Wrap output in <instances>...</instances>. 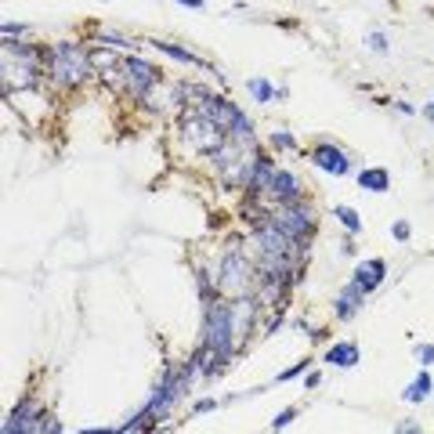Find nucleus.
Masks as SVG:
<instances>
[{
	"label": "nucleus",
	"instance_id": "obj_1",
	"mask_svg": "<svg viewBox=\"0 0 434 434\" xmlns=\"http://www.w3.org/2000/svg\"><path fill=\"white\" fill-rule=\"evenodd\" d=\"M257 163H261V152H257L254 141H235V138H228L221 148L213 152L217 177H221L228 189H250Z\"/></svg>",
	"mask_w": 434,
	"mask_h": 434
},
{
	"label": "nucleus",
	"instance_id": "obj_21",
	"mask_svg": "<svg viewBox=\"0 0 434 434\" xmlns=\"http://www.w3.org/2000/svg\"><path fill=\"white\" fill-rule=\"evenodd\" d=\"M416 358H420L423 365H427V362H434V348H430V344H423V348L416 351Z\"/></svg>",
	"mask_w": 434,
	"mask_h": 434
},
{
	"label": "nucleus",
	"instance_id": "obj_7",
	"mask_svg": "<svg viewBox=\"0 0 434 434\" xmlns=\"http://www.w3.org/2000/svg\"><path fill=\"white\" fill-rule=\"evenodd\" d=\"M264 199L271 203V210H275V206H286V203H300V181H297L290 170H275Z\"/></svg>",
	"mask_w": 434,
	"mask_h": 434
},
{
	"label": "nucleus",
	"instance_id": "obj_15",
	"mask_svg": "<svg viewBox=\"0 0 434 434\" xmlns=\"http://www.w3.org/2000/svg\"><path fill=\"white\" fill-rule=\"evenodd\" d=\"M333 213L340 217V225H344V228H348L351 235H355V232H362V217H358V213H355L351 206H336Z\"/></svg>",
	"mask_w": 434,
	"mask_h": 434
},
{
	"label": "nucleus",
	"instance_id": "obj_19",
	"mask_svg": "<svg viewBox=\"0 0 434 434\" xmlns=\"http://www.w3.org/2000/svg\"><path fill=\"white\" fill-rule=\"evenodd\" d=\"M369 47H373L377 54H384L387 51V37L384 33H373V37H369Z\"/></svg>",
	"mask_w": 434,
	"mask_h": 434
},
{
	"label": "nucleus",
	"instance_id": "obj_18",
	"mask_svg": "<svg viewBox=\"0 0 434 434\" xmlns=\"http://www.w3.org/2000/svg\"><path fill=\"white\" fill-rule=\"evenodd\" d=\"M98 44H102V47H116V51H127V47H131L127 40H119V37H109V33H102V37H98Z\"/></svg>",
	"mask_w": 434,
	"mask_h": 434
},
{
	"label": "nucleus",
	"instance_id": "obj_12",
	"mask_svg": "<svg viewBox=\"0 0 434 434\" xmlns=\"http://www.w3.org/2000/svg\"><path fill=\"white\" fill-rule=\"evenodd\" d=\"M326 362H333V365H340V369H351V365L358 362V344H351V340H344V344H333V348L326 351Z\"/></svg>",
	"mask_w": 434,
	"mask_h": 434
},
{
	"label": "nucleus",
	"instance_id": "obj_4",
	"mask_svg": "<svg viewBox=\"0 0 434 434\" xmlns=\"http://www.w3.org/2000/svg\"><path fill=\"white\" fill-rule=\"evenodd\" d=\"M181 138H184V145H189L192 152H203V156H213V152L228 141L225 127H217L199 105L181 116Z\"/></svg>",
	"mask_w": 434,
	"mask_h": 434
},
{
	"label": "nucleus",
	"instance_id": "obj_14",
	"mask_svg": "<svg viewBox=\"0 0 434 434\" xmlns=\"http://www.w3.org/2000/svg\"><path fill=\"white\" fill-rule=\"evenodd\" d=\"M430 394V377L427 373H420L413 384H409V391H406V401H423Z\"/></svg>",
	"mask_w": 434,
	"mask_h": 434
},
{
	"label": "nucleus",
	"instance_id": "obj_16",
	"mask_svg": "<svg viewBox=\"0 0 434 434\" xmlns=\"http://www.w3.org/2000/svg\"><path fill=\"white\" fill-rule=\"evenodd\" d=\"M250 95H254L257 102H264V105H268L271 98H278V90H275L271 83H264V80H250Z\"/></svg>",
	"mask_w": 434,
	"mask_h": 434
},
{
	"label": "nucleus",
	"instance_id": "obj_3",
	"mask_svg": "<svg viewBox=\"0 0 434 434\" xmlns=\"http://www.w3.org/2000/svg\"><path fill=\"white\" fill-rule=\"evenodd\" d=\"M217 293L221 297H228V300H235V297H250L254 293V286H261V275H257V268L246 261V254L239 250V242H232L228 246V254L221 257V264H217Z\"/></svg>",
	"mask_w": 434,
	"mask_h": 434
},
{
	"label": "nucleus",
	"instance_id": "obj_17",
	"mask_svg": "<svg viewBox=\"0 0 434 434\" xmlns=\"http://www.w3.org/2000/svg\"><path fill=\"white\" fill-rule=\"evenodd\" d=\"M297 416V409H283L275 420H271V430H283V427H290V420Z\"/></svg>",
	"mask_w": 434,
	"mask_h": 434
},
{
	"label": "nucleus",
	"instance_id": "obj_9",
	"mask_svg": "<svg viewBox=\"0 0 434 434\" xmlns=\"http://www.w3.org/2000/svg\"><path fill=\"white\" fill-rule=\"evenodd\" d=\"M362 300H365V290L358 286V283H348L344 290L336 293V319H355L358 315V307H362Z\"/></svg>",
	"mask_w": 434,
	"mask_h": 434
},
{
	"label": "nucleus",
	"instance_id": "obj_10",
	"mask_svg": "<svg viewBox=\"0 0 434 434\" xmlns=\"http://www.w3.org/2000/svg\"><path fill=\"white\" fill-rule=\"evenodd\" d=\"M152 47L156 51H163V54H170L174 61H184V66H196V69H206V73H217L210 61H203L199 54H192L189 47H177V44H167V40H152Z\"/></svg>",
	"mask_w": 434,
	"mask_h": 434
},
{
	"label": "nucleus",
	"instance_id": "obj_24",
	"mask_svg": "<svg viewBox=\"0 0 434 434\" xmlns=\"http://www.w3.org/2000/svg\"><path fill=\"white\" fill-rule=\"evenodd\" d=\"M177 4H184V8H203V0H177Z\"/></svg>",
	"mask_w": 434,
	"mask_h": 434
},
{
	"label": "nucleus",
	"instance_id": "obj_6",
	"mask_svg": "<svg viewBox=\"0 0 434 434\" xmlns=\"http://www.w3.org/2000/svg\"><path fill=\"white\" fill-rule=\"evenodd\" d=\"M271 225H278L286 235H293V239H307L315 232V217H312V210L307 206H300V203H286V206H275L271 210V217H268Z\"/></svg>",
	"mask_w": 434,
	"mask_h": 434
},
{
	"label": "nucleus",
	"instance_id": "obj_8",
	"mask_svg": "<svg viewBox=\"0 0 434 434\" xmlns=\"http://www.w3.org/2000/svg\"><path fill=\"white\" fill-rule=\"evenodd\" d=\"M312 163H315L319 170H326V174H336V177L351 170L348 156H344L336 145H319V148H312Z\"/></svg>",
	"mask_w": 434,
	"mask_h": 434
},
{
	"label": "nucleus",
	"instance_id": "obj_5",
	"mask_svg": "<svg viewBox=\"0 0 434 434\" xmlns=\"http://www.w3.org/2000/svg\"><path fill=\"white\" fill-rule=\"evenodd\" d=\"M119 83H123V90H127L131 98L145 102L148 90L160 83V69L152 66V61H145V58L123 54V58H119Z\"/></svg>",
	"mask_w": 434,
	"mask_h": 434
},
{
	"label": "nucleus",
	"instance_id": "obj_20",
	"mask_svg": "<svg viewBox=\"0 0 434 434\" xmlns=\"http://www.w3.org/2000/svg\"><path fill=\"white\" fill-rule=\"evenodd\" d=\"M271 145L275 148H293V138L290 134H271Z\"/></svg>",
	"mask_w": 434,
	"mask_h": 434
},
{
	"label": "nucleus",
	"instance_id": "obj_23",
	"mask_svg": "<svg viewBox=\"0 0 434 434\" xmlns=\"http://www.w3.org/2000/svg\"><path fill=\"white\" fill-rule=\"evenodd\" d=\"M394 239H409V225H406V221L394 225Z\"/></svg>",
	"mask_w": 434,
	"mask_h": 434
},
{
	"label": "nucleus",
	"instance_id": "obj_11",
	"mask_svg": "<svg viewBox=\"0 0 434 434\" xmlns=\"http://www.w3.org/2000/svg\"><path fill=\"white\" fill-rule=\"evenodd\" d=\"M384 271H387V268H384V261H365V264L355 271V278H351V283H358L365 293H373V290L384 283Z\"/></svg>",
	"mask_w": 434,
	"mask_h": 434
},
{
	"label": "nucleus",
	"instance_id": "obj_25",
	"mask_svg": "<svg viewBox=\"0 0 434 434\" xmlns=\"http://www.w3.org/2000/svg\"><path fill=\"white\" fill-rule=\"evenodd\" d=\"M423 112H427V119H434V102H430V105H427Z\"/></svg>",
	"mask_w": 434,
	"mask_h": 434
},
{
	"label": "nucleus",
	"instance_id": "obj_22",
	"mask_svg": "<svg viewBox=\"0 0 434 434\" xmlns=\"http://www.w3.org/2000/svg\"><path fill=\"white\" fill-rule=\"evenodd\" d=\"M213 406H217V401H213V398H203V401H196V413H210Z\"/></svg>",
	"mask_w": 434,
	"mask_h": 434
},
{
	"label": "nucleus",
	"instance_id": "obj_2",
	"mask_svg": "<svg viewBox=\"0 0 434 434\" xmlns=\"http://www.w3.org/2000/svg\"><path fill=\"white\" fill-rule=\"evenodd\" d=\"M90 54L80 47V44H69V40H61L47 51V76L54 87L61 90H76L87 76H90Z\"/></svg>",
	"mask_w": 434,
	"mask_h": 434
},
{
	"label": "nucleus",
	"instance_id": "obj_13",
	"mask_svg": "<svg viewBox=\"0 0 434 434\" xmlns=\"http://www.w3.org/2000/svg\"><path fill=\"white\" fill-rule=\"evenodd\" d=\"M358 189H369V192H387V189H391V174H387L384 167L362 170V174H358Z\"/></svg>",
	"mask_w": 434,
	"mask_h": 434
}]
</instances>
